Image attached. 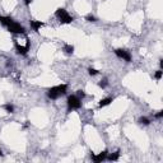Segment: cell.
Segmentation results:
<instances>
[{
    "label": "cell",
    "instance_id": "22",
    "mask_svg": "<svg viewBox=\"0 0 163 163\" xmlns=\"http://www.w3.org/2000/svg\"><path fill=\"white\" fill-rule=\"evenodd\" d=\"M159 66H161V69L163 68V60H159Z\"/></svg>",
    "mask_w": 163,
    "mask_h": 163
},
{
    "label": "cell",
    "instance_id": "18",
    "mask_svg": "<svg viewBox=\"0 0 163 163\" xmlns=\"http://www.w3.org/2000/svg\"><path fill=\"white\" fill-rule=\"evenodd\" d=\"M86 19H87V22H97V19H96V17H94V15H92V14L87 15V17H86Z\"/></svg>",
    "mask_w": 163,
    "mask_h": 163
},
{
    "label": "cell",
    "instance_id": "19",
    "mask_svg": "<svg viewBox=\"0 0 163 163\" xmlns=\"http://www.w3.org/2000/svg\"><path fill=\"white\" fill-rule=\"evenodd\" d=\"M88 73H89V75H97L98 74V70H96L93 68H89L88 69Z\"/></svg>",
    "mask_w": 163,
    "mask_h": 163
},
{
    "label": "cell",
    "instance_id": "16",
    "mask_svg": "<svg viewBox=\"0 0 163 163\" xmlns=\"http://www.w3.org/2000/svg\"><path fill=\"white\" fill-rule=\"evenodd\" d=\"M75 96H77V97L79 98V99H83L84 97H86V93H84V90H78Z\"/></svg>",
    "mask_w": 163,
    "mask_h": 163
},
{
    "label": "cell",
    "instance_id": "6",
    "mask_svg": "<svg viewBox=\"0 0 163 163\" xmlns=\"http://www.w3.org/2000/svg\"><path fill=\"white\" fill-rule=\"evenodd\" d=\"M107 154H108L107 150H103V152H101V153H99V154H97V155L90 153V158H92V161H93V162H96V163H99V162L105 161V159L107 158Z\"/></svg>",
    "mask_w": 163,
    "mask_h": 163
},
{
    "label": "cell",
    "instance_id": "7",
    "mask_svg": "<svg viewBox=\"0 0 163 163\" xmlns=\"http://www.w3.org/2000/svg\"><path fill=\"white\" fill-rule=\"evenodd\" d=\"M14 45H15L17 52L19 54V55H26V54L28 52V50H29V41H27V45L26 46H21L18 42H14Z\"/></svg>",
    "mask_w": 163,
    "mask_h": 163
},
{
    "label": "cell",
    "instance_id": "14",
    "mask_svg": "<svg viewBox=\"0 0 163 163\" xmlns=\"http://www.w3.org/2000/svg\"><path fill=\"white\" fill-rule=\"evenodd\" d=\"M3 108L5 111H7L8 113H13L14 112V106L13 105H10V103H7V105H4Z\"/></svg>",
    "mask_w": 163,
    "mask_h": 163
},
{
    "label": "cell",
    "instance_id": "1",
    "mask_svg": "<svg viewBox=\"0 0 163 163\" xmlns=\"http://www.w3.org/2000/svg\"><path fill=\"white\" fill-rule=\"evenodd\" d=\"M66 89H68L66 84H60V86L52 87L47 90V96H49V98H51V99H57L59 97H61V96H64L66 93Z\"/></svg>",
    "mask_w": 163,
    "mask_h": 163
},
{
    "label": "cell",
    "instance_id": "17",
    "mask_svg": "<svg viewBox=\"0 0 163 163\" xmlns=\"http://www.w3.org/2000/svg\"><path fill=\"white\" fill-rule=\"evenodd\" d=\"M98 86H99L101 88H106V87L108 86V82H107V79H102V80L98 83Z\"/></svg>",
    "mask_w": 163,
    "mask_h": 163
},
{
    "label": "cell",
    "instance_id": "13",
    "mask_svg": "<svg viewBox=\"0 0 163 163\" xmlns=\"http://www.w3.org/2000/svg\"><path fill=\"white\" fill-rule=\"evenodd\" d=\"M138 122L140 124V125H145V126H147V125H149V124H150V120H149L148 117H145V116H142L140 119L138 120Z\"/></svg>",
    "mask_w": 163,
    "mask_h": 163
},
{
    "label": "cell",
    "instance_id": "20",
    "mask_svg": "<svg viewBox=\"0 0 163 163\" xmlns=\"http://www.w3.org/2000/svg\"><path fill=\"white\" fill-rule=\"evenodd\" d=\"M162 116H163V111H159L158 113H155V117H157V119H161Z\"/></svg>",
    "mask_w": 163,
    "mask_h": 163
},
{
    "label": "cell",
    "instance_id": "11",
    "mask_svg": "<svg viewBox=\"0 0 163 163\" xmlns=\"http://www.w3.org/2000/svg\"><path fill=\"white\" fill-rule=\"evenodd\" d=\"M119 157H120V150H116V152L111 153L110 155L107 154V159H108V161H117Z\"/></svg>",
    "mask_w": 163,
    "mask_h": 163
},
{
    "label": "cell",
    "instance_id": "3",
    "mask_svg": "<svg viewBox=\"0 0 163 163\" xmlns=\"http://www.w3.org/2000/svg\"><path fill=\"white\" fill-rule=\"evenodd\" d=\"M82 106V99H79L77 96H69L68 97V110H78Z\"/></svg>",
    "mask_w": 163,
    "mask_h": 163
},
{
    "label": "cell",
    "instance_id": "15",
    "mask_svg": "<svg viewBox=\"0 0 163 163\" xmlns=\"http://www.w3.org/2000/svg\"><path fill=\"white\" fill-rule=\"evenodd\" d=\"M162 73H163L162 69H159V70H157V71H155L154 77H155V79H157V80H161V79H162Z\"/></svg>",
    "mask_w": 163,
    "mask_h": 163
},
{
    "label": "cell",
    "instance_id": "8",
    "mask_svg": "<svg viewBox=\"0 0 163 163\" xmlns=\"http://www.w3.org/2000/svg\"><path fill=\"white\" fill-rule=\"evenodd\" d=\"M14 21L11 19V18H9V17H3V15H0V23L2 24H4L5 27H8L9 24H11Z\"/></svg>",
    "mask_w": 163,
    "mask_h": 163
},
{
    "label": "cell",
    "instance_id": "9",
    "mask_svg": "<svg viewBox=\"0 0 163 163\" xmlns=\"http://www.w3.org/2000/svg\"><path fill=\"white\" fill-rule=\"evenodd\" d=\"M29 23H31V27L33 28V31H36V32H38V29H40L42 26H44V23L38 22V21H31Z\"/></svg>",
    "mask_w": 163,
    "mask_h": 163
},
{
    "label": "cell",
    "instance_id": "12",
    "mask_svg": "<svg viewBox=\"0 0 163 163\" xmlns=\"http://www.w3.org/2000/svg\"><path fill=\"white\" fill-rule=\"evenodd\" d=\"M64 51L68 54V55H71L74 52V46L73 45H65L64 46Z\"/></svg>",
    "mask_w": 163,
    "mask_h": 163
},
{
    "label": "cell",
    "instance_id": "10",
    "mask_svg": "<svg viewBox=\"0 0 163 163\" xmlns=\"http://www.w3.org/2000/svg\"><path fill=\"white\" fill-rule=\"evenodd\" d=\"M113 101V98L112 97H107V98H103V99H101L99 101V107H105V106H108V105H110L111 103V102Z\"/></svg>",
    "mask_w": 163,
    "mask_h": 163
},
{
    "label": "cell",
    "instance_id": "2",
    "mask_svg": "<svg viewBox=\"0 0 163 163\" xmlns=\"http://www.w3.org/2000/svg\"><path fill=\"white\" fill-rule=\"evenodd\" d=\"M55 15H56L57 19L60 21V23H63V24H68V23H71L74 21V18L71 15H69L68 11H66L65 9H63V8H59L55 11Z\"/></svg>",
    "mask_w": 163,
    "mask_h": 163
},
{
    "label": "cell",
    "instance_id": "4",
    "mask_svg": "<svg viewBox=\"0 0 163 163\" xmlns=\"http://www.w3.org/2000/svg\"><path fill=\"white\" fill-rule=\"evenodd\" d=\"M8 31L9 32H11V33H26V29H24V27L23 26H21L19 23H15V22H13L11 24H9L8 27Z\"/></svg>",
    "mask_w": 163,
    "mask_h": 163
},
{
    "label": "cell",
    "instance_id": "5",
    "mask_svg": "<svg viewBox=\"0 0 163 163\" xmlns=\"http://www.w3.org/2000/svg\"><path fill=\"white\" fill-rule=\"evenodd\" d=\"M115 54H116L117 57L125 60L126 63H130L131 61V55H130L129 51H126L124 49H116V50H115Z\"/></svg>",
    "mask_w": 163,
    "mask_h": 163
},
{
    "label": "cell",
    "instance_id": "23",
    "mask_svg": "<svg viewBox=\"0 0 163 163\" xmlns=\"http://www.w3.org/2000/svg\"><path fill=\"white\" fill-rule=\"evenodd\" d=\"M0 157H3V152H2V150H0Z\"/></svg>",
    "mask_w": 163,
    "mask_h": 163
},
{
    "label": "cell",
    "instance_id": "21",
    "mask_svg": "<svg viewBox=\"0 0 163 163\" xmlns=\"http://www.w3.org/2000/svg\"><path fill=\"white\" fill-rule=\"evenodd\" d=\"M24 3H26V5H29L32 3V0H24Z\"/></svg>",
    "mask_w": 163,
    "mask_h": 163
}]
</instances>
